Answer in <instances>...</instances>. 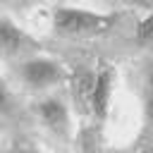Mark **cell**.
Listing matches in <instances>:
<instances>
[{"mask_svg": "<svg viewBox=\"0 0 153 153\" xmlns=\"http://www.w3.org/2000/svg\"><path fill=\"white\" fill-rule=\"evenodd\" d=\"M69 91H72V103L76 108L79 115H88V105H91V93L96 86V69L88 67H79L69 74Z\"/></svg>", "mask_w": 153, "mask_h": 153, "instance_id": "obj_6", "label": "cell"}, {"mask_svg": "<svg viewBox=\"0 0 153 153\" xmlns=\"http://www.w3.org/2000/svg\"><path fill=\"white\" fill-rule=\"evenodd\" d=\"M146 91H153V69H151L148 76H146Z\"/></svg>", "mask_w": 153, "mask_h": 153, "instance_id": "obj_10", "label": "cell"}, {"mask_svg": "<svg viewBox=\"0 0 153 153\" xmlns=\"http://www.w3.org/2000/svg\"><path fill=\"white\" fill-rule=\"evenodd\" d=\"M136 43L146 50H153V12L136 24Z\"/></svg>", "mask_w": 153, "mask_h": 153, "instance_id": "obj_8", "label": "cell"}, {"mask_svg": "<svg viewBox=\"0 0 153 153\" xmlns=\"http://www.w3.org/2000/svg\"><path fill=\"white\" fill-rule=\"evenodd\" d=\"M112 22H115L112 14L93 12V10H86V7H67V5L53 7V26H55V31H60L65 36H72V38L96 36V33L105 31Z\"/></svg>", "mask_w": 153, "mask_h": 153, "instance_id": "obj_1", "label": "cell"}, {"mask_svg": "<svg viewBox=\"0 0 153 153\" xmlns=\"http://www.w3.org/2000/svg\"><path fill=\"white\" fill-rule=\"evenodd\" d=\"M141 143L153 146V91H143V124H141Z\"/></svg>", "mask_w": 153, "mask_h": 153, "instance_id": "obj_7", "label": "cell"}, {"mask_svg": "<svg viewBox=\"0 0 153 153\" xmlns=\"http://www.w3.org/2000/svg\"><path fill=\"white\" fill-rule=\"evenodd\" d=\"M41 53V43L17 26L7 14H0V57L2 60H29Z\"/></svg>", "mask_w": 153, "mask_h": 153, "instance_id": "obj_3", "label": "cell"}, {"mask_svg": "<svg viewBox=\"0 0 153 153\" xmlns=\"http://www.w3.org/2000/svg\"><path fill=\"white\" fill-rule=\"evenodd\" d=\"M115 67L110 65H100L96 69V86L91 93V105H88V115L96 122H103L110 112V103H112V88H115Z\"/></svg>", "mask_w": 153, "mask_h": 153, "instance_id": "obj_5", "label": "cell"}, {"mask_svg": "<svg viewBox=\"0 0 153 153\" xmlns=\"http://www.w3.org/2000/svg\"><path fill=\"white\" fill-rule=\"evenodd\" d=\"M38 112V120L41 124L55 136V139H62L67 141L69 139V131H72V115H69V108L62 98L57 96H48L38 103L36 108Z\"/></svg>", "mask_w": 153, "mask_h": 153, "instance_id": "obj_4", "label": "cell"}, {"mask_svg": "<svg viewBox=\"0 0 153 153\" xmlns=\"http://www.w3.org/2000/svg\"><path fill=\"white\" fill-rule=\"evenodd\" d=\"M17 74L22 79V84L31 91H48V88H55L57 84H65L69 79V72L57 60L41 57V55H33V57L19 62Z\"/></svg>", "mask_w": 153, "mask_h": 153, "instance_id": "obj_2", "label": "cell"}, {"mask_svg": "<svg viewBox=\"0 0 153 153\" xmlns=\"http://www.w3.org/2000/svg\"><path fill=\"white\" fill-rule=\"evenodd\" d=\"M148 153H153V146H151V148H148Z\"/></svg>", "mask_w": 153, "mask_h": 153, "instance_id": "obj_12", "label": "cell"}, {"mask_svg": "<svg viewBox=\"0 0 153 153\" xmlns=\"http://www.w3.org/2000/svg\"><path fill=\"white\" fill-rule=\"evenodd\" d=\"M24 153H41V151H24Z\"/></svg>", "mask_w": 153, "mask_h": 153, "instance_id": "obj_11", "label": "cell"}, {"mask_svg": "<svg viewBox=\"0 0 153 153\" xmlns=\"http://www.w3.org/2000/svg\"><path fill=\"white\" fill-rule=\"evenodd\" d=\"M14 105V98H12V91L7 88V84L0 79V115H10Z\"/></svg>", "mask_w": 153, "mask_h": 153, "instance_id": "obj_9", "label": "cell"}, {"mask_svg": "<svg viewBox=\"0 0 153 153\" xmlns=\"http://www.w3.org/2000/svg\"><path fill=\"white\" fill-rule=\"evenodd\" d=\"M0 153H2V146H0Z\"/></svg>", "mask_w": 153, "mask_h": 153, "instance_id": "obj_13", "label": "cell"}]
</instances>
